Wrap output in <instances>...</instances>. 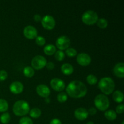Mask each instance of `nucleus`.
Here are the masks:
<instances>
[{
    "label": "nucleus",
    "mask_w": 124,
    "mask_h": 124,
    "mask_svg": "<svg viewBox=\"0 0 124 124\" xmlns=\"http://www.w3.org/2000/svg\"><path fill=\"white\" fill-rule=\"evenodd\" d=\"M44 52L45 54H46L47 55H52L56 52V48L54 45L48 44L45 46L44 48Z\"/></svg>",
    "instance_id": "a211bd4d"
},
{
    "label": "nucleus",
    "mask_w": 124,
    "mask_h": 124,
    "mask_svg": "<svg viewBox=\"0 0 124 124\" xmlns=\"http://www.w3.org/2000/svg\"><path fill=\"white\" fill-rule=\"evenodd\" d=\"M0 121L1 123L4 124H7L10 121V115L8 113H4L2 114L0 117Z\"/></svg>",
    "instance_id": "5701e85b"
},
{
    "label": "nucleus",
    "mask_w": 124,
    "mask_h": 124,
    "mask_svg": "<svg viewBox=\"0 0 124 124\" xmlns=\"http://www.w3.org/2000/svg\"><path fill=\"white\" fill-rule=\"evenodd\" d=\"M7 78V73L5 70L0 71V81H3L6 80Z\"/></svg>",
    "instance_id": "7c9ffc66"
},
{
    "label": "nucleus",
    "mask_w": 124,
    "mask_h": 124,
    "mask_svg": "<svg viewBox=\"0 0 124 124\" xmlns=\"http://www.w3.org/2000/svg\"><path fill=\"white\" fill-rule=\"evenodd\" d=\"M36 91L37 94L41 97L47 98L50 94V90L44 84H40L36 87Z\"/></svg>",
    "instance_id": "f8f14e48"
},
{
    "label": "nucleus",
    "mask_w": 124,
    "mask_h": 124,
    "mask_svg": "<svg viewBox=\"0 0 124 124\" xmlns=\"http://www.w3.org/2000/svg\"><path fill=\"white\" fill-rule=\"evenodd\" d=\"M87 81L89 84L94 85L98 82V79L94 75H89L87 77Z\"/></svg>",
    "instance_id": "a878e982"
},
{
    "label": "nucleus",
    "mask_w": 124,
    "mask_h": 124,
    "mask_svg": "<svg viewBox=\"0 0 124 124\" xmlns=\"http://www.w3.org/2000/svg\"><path fill=\"white\" fill-rule=\"evenodd\" d=\"M97 25L101 29H105L108 25V21L105 18H100L98 19L96 22Z\"/></svg>",
    "instance_id": "4be33fe9"
},
{
    "label": "nucleus",
    "mask_w": 124,
    "mask_h": 124,
    "mask_svg": "<svg viewBox=\"0 0 124 124\" xmlns=\"http://www.w3.org/2000/svg\"><path fill=\"white\" fill-rule=\"evenodd\" d=\"M24 35L27 39H35L37 37V30L33 26L28 25L24 28Z\"/></svg>",
    "instance_id": "9d476101"
},
{
    "label": "nucleus",
    "mask_w": 124,
    "mask_h": 124,
    "mask_svg": "<svg viewBox=\"0 0 124 124\" xmlns=\"http://www.w3.org/2000/svg\"><path fill=\"white\" fill-rule=\"evenodd\" d=\"M76 60L79 65H82V66H87L90 64L92 59H91L90 56L88 54L85 53H81L77 56Z\"/></svg>",
    "instance_id": "9b49d317"
},
{
    "label": "nucleus",
    "mask_w": 124,
    "mask_h": 124,
    "mask_svg": "<svg viewBox=\"0 0 124 124\" xmlns=\"http://www.w3.org/2000/svg\"><path fill=\"white\" fill-rule=\"evenodd\" d=\"M33 18H34V20H35L36 22H39L42 20V18H41V16L39 14L35 15H34Z\"/></svg>",
    "instance_id": "c9c22d12"
},
{
    "label": "nucleus",
    "mask_w": 124,
    "mask_h": 124,
    "mask_svg": "<svg viewBox=\"0 0 124 124\" xmlns=\"http://www.w3.org/2000/svg\"><path fill=\"white\" fill-rule=\"evenodd\" d=\"M8 104L5 99H0V112H5L8 110Z\"/></svg>",
    "instance_id": "b1692460"
},
{
    "label": "nucleus",
    "mask_w": 124,
    "mask_h": 124,
    "mask_svg": "<svg viewBox=\"0 0 124 124\" xmlns=\"http://www.w3.org/2000/svg\"><path fill=\"white\" fill-rule=\"evenodd\" d=\"M113 99L117 103L122 102L124 99V94L122 92L119 90L115 91L113 94Z\"/></svg>",
    "instance_id": "f3484780"
},
{
    "label": "nucleus",
    "mask_w": 124,
    "mask_h": 124,
    "mask_svg": "<svg viewBox=\"0 0 124 124\" xmlns=\"http://www.w3.org/2000/svg\"><path fill=\"white\" fill-rule=\"evenodd\" d=\"M67 94L64 92H60L59 94H58L57 96V99L58 101L61 103H64L67 100Z\"/></svg>",
    "instance_id": "393cba45"
},
{
    "label": "nucleus",
    "mask_w": 124,
    "mask_h": 124,
    "mask_svg": "<svg viewBox=\"0 0 124 124\" xmlns=\"http://www.w3.org/2000/svg\"><path fill=\"white\" fill-rule=\"evenodd\" d=\"M24 90V86L21 82L19 81H15L10 85V90L13 94H20Z\"/></svg>",
    "instance_id": "ddd939ff"
},
{
    "label": "nucleus",
    "mask_w": 124,
    "mask_h": 124,
    "mask_svg": "<svg viewBox=\"0 0 124 124\" xmlns=\"http://www.w3.org/2000/svg\"><path fill=\"white\" fill-rule=\"evenodd\" d=\"M113 74L118 78H123L124 77V64L123 62L117 63L113 67Z\"/></svg>",
    "instance_id": "2eb2a0df"
},
{
    "label": "nucleus",
    "mask_w": 124,
    "mask_h": 124,
    "mask_svg": "<svg viewBox=\"0 0 124 124\" xmlns=\"http://www.w3.org/2000/svg\"><path fill=\"white\" fill-rule=\"evenodd\" d=\"M98 87L102 93L108 95L114 92L115 84L111 78L105 77L100 80L98 83Z\"/></svg>",
    "instance_id": "f03ea898"
},
{
    "label": "nucleus",
    "mask_w": 124,
    "mask_h": 124,
    "mask_svg": "<svg viewBox=\"0 0 124 124\" xmlns=\"http://www.w3.org/2000/svg\"><path fill=\"white\" fill-rule=\"evenodd\" d=\"M104 116H105V118L107 120L110 121H113L116 119V117H117V114H116V113L114 110H110L105 111V113H104Z\"/></svg>",
    "instance_id": "6ab92c4d"
},
{
    "label": "nucleus",
    "mask_w": 124,
    "mask_h": 124,
    "mask_svg": "<svg viewBox=\"0 0 124 124\" xmlns=\"http://www.w3.org/2000/svg\"><path fill=\"white\" fill-rule=\"evenodd\" d=\"M50 124H62V122L58 119H53L50 121Z\"/></svg>",
    "instance_id": "f704fd0d"
},
{
    "label": "nucleus",
    "mask_w": 124,
    "mask_h": 124,
    "mask_svg": "<svg viewBox=\"0 0 124 124\" xmlns=\"http://www.w3.org/2000/svg\"><path fill=\"white\" fill-rule=\"evenodd\" d=\"M87 124H94V122H92V121H90V122H87Z\"/></svg>",
    "instance_id": "e433bc0d"
},
{
    "label": "nucleus",
    "mask_w": 124,
    "mask_h": 124,
    "mask_svg": "<svg viewBox=\"0 0 124 124\" xmlns=\"http://www.w3.org/2000/svg\"><path fill=\"white\" fill-rule=\"evenodd\" d=\"M88 115V111L84 108H78L75 111V117L79 121L85 120Z\"/></svg>",
    "instance_id": "4468645a"
},
{
    "label": "nucleus",
    "mask_w": 124,
    "mask_h": 124,
    "mask_svg": "<svg viewBox=\"0 0 124 124\" xmlns=\"http://www.w3.org/2000/svg\"><path fill=\"white\" fill-rule=\"evenodd\" d=\"M23 73L26 77L31 78L35 74V70L31 67L27 66L24 68V70H23Z\"/></svg>",
    "instance_id": "412c9836"
},
{
    "label": "nucleus",
    "mask_w": 124,
    "mask_h": 124,
    "mask_svg": "<svg viewBox=\"0 0 124 124\" xmlns=\"http://www.w3.org/2000/svg\"><path fill=\"white\" fill-rule=\"evenodd\" d=\"M46 66L48 70H53L54 67V64L52 62H47Z\"/></svg>",
    "instance_id": "473e14b6"
},
{
    "label": "nucleus",
    "mask_w": 124,
    "mask_h": 124,
    "mask_svg": "<svg viewBox=\"0 0 124 124\" xmlns=\"http://www.w3.org/2000/svg\"><path fill=\"white\" fill-rule=\"evenodd\" d=\"M42 25L47 30H52L55 27L56 22L53 16L50 15H46L41 20Z\"/></svg>",
    "instance_id": "6e6552de"
},
{
    "label": "nucleus",
    "mask_w": 124,
    "mask_h": 124,
    "mask_svg": "<svg viewBox=\"0 0 124 124\" xmlns=\"http://www.w3.org/2000/svg\"><path fill=\"white\" fill-rule=\"evenodd\" d=\"M47 62V60L44 57L41 55H37L33 58L31 64L33 69L40 70L46 66Z\"/></svg>",
    "instance_id": "423d86ee"
},
{
    "label": "nucleus",
    "mask_w": 124,
    "mask_h": 124,
    "mask_svg": "<svg viewBox=\"0 0 124 124\" xmlns=\"http://www.w3.org/2000/svg\"><path fill=\"white\" fill-rule=\"evenodd\" d=\"M54 58L56 60L59 61H61L65 58V53L61 50L56 51L54 53Z\"/></svg>",
    "instance_id": "bb28decb"
},
{
    "label": "nucleus",
    "mask_w": 124,
    "mask_h": 124,
    "mask_svg": "<svg viewBox=\"0 0 124 124\" xmlns=\"http://www.w3.org/2000/svg\"><path fill=\"white\" fill-rule=\"evenodd\" d=\"M122 124H124V121H122Z\"/></svg>",
    "instance_id": "4c0bfd02"
},
{
    "label": "nucleus",
    "mask_w": 124,
    "mask_h": 124,
    "mask_svg": "<svg viewBox=\"0 0 124 124\" xmlns=\"http://www.w3.org/2000/svg\"><path fill=\"white\" fill-rule=\"evenodd\" d=\"M124 110V105L123 104H121V105H117V107H116V113H117L119 114L123 113Z\"/></svg>",
    "instance_id": "2f4dec72"
},
{
    "label": "nucleus",
    "mask_w": 124,
    "mask_h": 124,
    "mask_svg": "<svg viewBox=\"0 0 124 124\" xmlns=\"http://www.w3.org/2000/svg\"><path fill=\"white\" fill-rule=\"evenodd\" d=\"M30 116L33 118H38L41 115V111L38 108H34L31 109L30 111H29Z\"/></svg>",
    "instance_id": "aec40b11"
},
{
    "label": "nucleus",
    "mask_w": 124,
    "mask_h": 124,
    "mask_svg": "<svg viewBox=\"0 0 124 124\" xmlns=\"http://www.w3.org/2000/svg\"><path fill=\"white\" fill-rule=\"evenodd\" d=\"M30 111L29 104L24 100H19L16 102L13 107V111L18 116L26 115Z\"/></svg>",
    "instance_id": "7ed1b4c3"
},
{
    "label": "nucleus",
    "mask_w": 124,
    "mask_h": 124,
    "mask_svg": "<svg viewBox=\"0 0 124 124\" xmlns=\"http://www.w3.org/2000/svg\"><path fill=\"white\" fill-rule=\"evenodd\" d=\"M61 71L64 75H71L74 71L73 67L71 64H68V63H65V64H63L61 67Z\"/></svg>",
    "instance_id": "dca6fc26"
},
{
    "label": "nucleus",
    "mask_w": 124,
    "mask_h": 124,
    "mask_svg": "<svg viewBox=\"0 0 124 124\" xmlns=\"http://www.w3.org/2000/svg\"><path fill=\"white\" fill-rule=\"evenodd\" d=\"M88 114H90L91 115H94L97 113V110L95 108L92 107L88 110Z\"/></svg>",
    "instance_id": "72a5a7b5"
},
{
    "label": "nucleus",
    "mask_w": 124,
    "mask_h": 124,
    "mask_svg": "<svg viewBox=\"0 0 124 124\" xmlns=\"http://www.w3.org/2000/svg\"><path fill=\"white\" fill-rule=\"evenodd\" d=\"M70 44V40L69 37L66 36H61L57 39L56 45L59 50H64L67 49Z\"/></svg>",
    "instance_id": "0eeeda50"
},
{
    "label": "nucleus",
    "mask_w": 124,
    "mask_h": 124,
    "mask_svg": "<svg viewBox=\"0 0 124 124\" xmlns=\"http://www.w3.org/2000/svg\"><path fill=\"white\" fill-rule=\"evenodd\" d=\"M19 124H33L32 120L28 117H23L20 119Z\"/></svg>",
    "instance_id": "c85d7f7f"
},
{
    "label": "nucleus",
    "mask_w": 124,
    "mask_h": 124,
    "mask_svg": "<svg viewBox=\"0 0 124 124\" xmlns=\"http://www.w3.org/2000/svg\"><path fill=\"white\" fill-rule=\"evenodd\" d=\"M50 86L54 90L57 92H62L65 87L64 81L59 78H53L50 81Z\"/></svg>",
    "instance_id": "1a4fd4ad"
},
{
    "label": "nucleus",
    "mask_w": 124,
    "mask_h": 124,
    "mask_svg": "<svg viewBox=\"0 0 124 124\" xmlns=\"http://www.w3.org/2000/svg\"><path fill=\"white\" fill-rule=\"evenodd\" d=\"M35 41H36V43L39 46H44L46 44V39L43 36H38L35 38Z\"/></svg>",
    "instance_id": "c756f323"
},
{
    "label": "nucleus",
    "mask_w": 124,
    "mask_h": 124,
    "mask_svg": "<svg viewBox=\"0 0 124 124\" xmlns=\"http://www.w3.org/2000/svg\"><path fill=\"white\" fill-rule=\"evenodd\" d=\"M94 105L98 110L104 111L108 108L110 101L105 94H98L94 99Z\"/></svg>",
    "instance_id": "20e7f679"
},
{
    "label": "nucleus",
    "mask_w": 124,
    "mask_h": 124,
    "mask_svg": "<svg viewBox=\"0 0 124 124\" xmlns=\"http://www.w3.org/2000/svg\"><path fill=\"white\" fill-rule=\"evenodd\" d=\"M66 92L69 96L73 98H81L85 96L87 88L85 85L81 81L75 80L69 84Z\"/></svg>",
    "instance_id": "f257e3e1"
},
{
    "label": "nucleus",
    "mask_w": 124,
    "mask_h": 124,
    "mask_svg": "<svg viewBox=\"0 0 124 124\" xmlns=\"http://www.w3.org/2000/svg\"><path fill=\"white\" fill-rule=\"evenodd\" d=\"M98 19V15L96 12L93 10H87L83 13L82 21L84 24L88 25H92L95 24Z\"/></svg>",
    "instance_id": "39448f33"
},
{
    "label": "nucleus",
    "mask_w": 124,
    "mask_h": 124,
    "mask_svg": "<svg viewBox=\"0 0 124 124\" xmlns=\"http://www.w3.org/2000/svg\"><path fill=\"white\" fill-rule=\"evenodd\" d=\"M65 53L69 57H75L77 54V51L73 48H68L66 49Z\"/></svg>",
    "instance_id": "cd10ccee"
}]
</instances>
